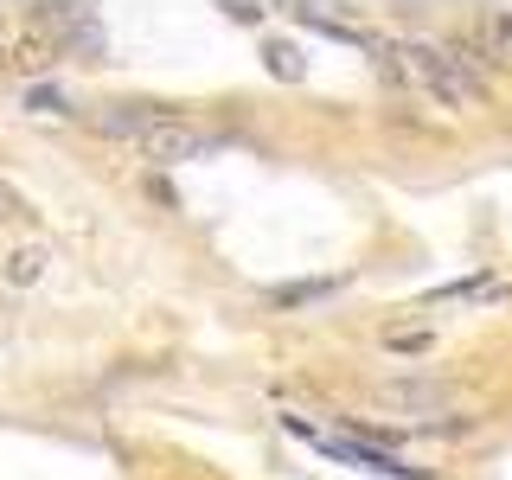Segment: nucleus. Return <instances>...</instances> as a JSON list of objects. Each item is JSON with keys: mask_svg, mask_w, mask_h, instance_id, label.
I'll use <instances>...</instances> for the list:
<instances>
[{"mask_svg": "<svg viewBox=\"0 0 512 480\" xmlns=\"http://www.w3.org/2000/svg\"><path fill=\"white\" fill-rule=\"evenodd\" d=\"M391 58H397V71H404L410 84H423V90L436 96V103H448V109H461V103H474V96H487V77H480L461 52L436 45V39H397Z\"/></svg>", "mask_w": 512, "mask_h": 480, "instance_id": "f257e3e1", "label": "nucleus"}, {"mask_svg": "<svg viewBox=\"0 0 512 480\" xmlns=\"http://www.w3.org/2000/svg\"><path fill=\"white\" fill-rule=\"evenodd\" d=\"M135 148L148 154L154 167H180V160L212 154V148H218V135H212V128H192V122H180V116H154V122L135 135Z\"/></svg>", "mask_w": 512, "mask_h": 480, "instance_id": "f03ea898", "label": "nucleus"}, {"mask_svg": "<svg viewBox=\"0 0 512 480\" xmlns=\"http://www.w3.org/2000/svg\"><path fill=\"white\" fill-rule=\"evenodd\" d=\"M288 429L295 436H308L320 455H333V461H359V468H372V474H391V480H410V468L397 455H384V448H365V442H340V436H320V429H308L301 416H288Z\"/></svg>", "mask_w": 512, "mask_h": 480, "instance_id": "7ed1b4c3", "label": "nucleus"}, {"mask_svg": "<svg viewBox=\"0 0 512 480\" xmlns=\"http://www.w3.org/2000/svg\"><path fill=\"white\" fill-rule=\"evenodd\" d=\"M378 397H384L391 410H404V416H423V410H442V404H448V384H429V378H391Z\"/></svg>", "mask_w": 512, "mask_h": 480, "instance_id": "20e7f679", "label": "nucleus"}, {"mask_svg": "<svg viewBox=\"0 0 512 480\" xmlns=\"http://www.w3.org/2000/svg\"><path fill=\"white\" fill-rule=\"evenodd\" d=\"M154 116H160L154 103H103L90 122L103 128V135H116V141H135V135H141V128H148Z\"/></svg>", "mask_w": 512, "mask_h": 480, "instance_id": "39448f33", "label": "nucleus"}, {"mask_svg": "<svg viewBox=\"0 0 512 480\" xmlns=\"http://www.w3.org/2000/svg\"><path fill=\"white\" fill-rule=\"evenodd\" d=\"M7 276H13V282H39V276H45V250H20V256L7 263Z\"/></svg>", "mask_w": 512, "mask_h": 480, "instance_id": "423d86ee", "label": "nucleus"}, {"mask_svg": "<svg viewBox=\"0 0 512 480\" xmlns=\"http://www.w3.org/2000/svg\"><path fill=\"white\" fill-rule=\"evenodd\" d=\"M26 109H45V116H64V90H52V84L26 90Z\"/></svg>", "mask_w": 512, "mask_h": 480, "instance_id": "0eeeda50", "label": "nucleus"}, {"mask_svg": "<svg viewBox=\"0 0 512 480\" xmlns=\"http://www.w3.org/2000/svg\"><path fill=\"white\" fill-rule=\"evenodd\" d=\"M269 71H276V77H301V58L288 52V45H269Z\"/></svg>", "mask_w": 512, "mask_h": 480, "instance_id": "6e6552de", "label": "nucleus"}, {"mask_svg": "<svg viewBox=\"0 0 512 480\" xmlns=\"http://www.w3.org/2000/svg\"><path fill=\"white\" fill-rule=\"evenodd\" d=\"M13 218H26V199H20L7 180H0V224H13Z\"/></svg>", "mask_w": 512, "mask_h": 480, "instance_id": "1a4fd4ad", "label": "nucleus"}]
</instances>
